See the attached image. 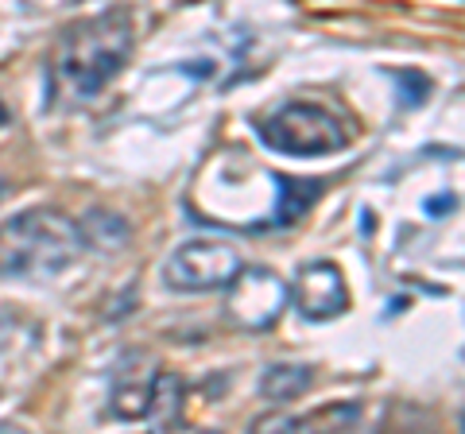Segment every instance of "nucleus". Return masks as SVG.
Returning a JSON list of instances; mask_svg holds the SVG:
<instances>
[{
    "label": "nucleus",
    "mask_w": 465,
    "mask_h": 434,
    "mask_svg": "<svg viewBox=\"0 0 465 434\" xmlns=\"http://www.w3.org/2000/svg\"><path fill=\"white\" fill-rule=\"evenodd\" d=\"M361 423V403H330V408H314L307 415L291 419H272L264 427H283V430H349Z\"/></svg>",
    "instance_id": "nucleus-9"
},
{
    "label": "nucleus",
    "mask_w": 465,
    "mask_h": 434,
    "mask_svg": "<svg viewBox=\"0 0 465 434\" xmlns=\"http://www.w3.org/2000/svg\"><path fill=\"white\" fill-rule=\"evenodd\" d=\"M454 206H458V198H454V194H439V198H430L423 210H427L430 217H446V213L454 210Z\"/></svg>",
    "instance_id": "nucleus-14"
},
{
    "label": "nucleus",
    "mask_w": 465,
    "mask_h": 434,
    "mask_svg": "<svg viewBox=\"0 0 465 434\" xmlns=\"http://www.w3.org/2000/svg\"><path fill=\"white\" fill-rule=\"evenodd\" d=\"M0 198H5V182H0Z\"/></svg>",
    "instance_id": "nucleus-17"
},
{
    "label": "nucleus",
    "mask_w": 465,
    "mask_h": 434,
    "mask_svg": "<svg viewBox=\"0 0 465 434\" xmlns=\"http://www.w3.org/2000/svg\"><path fill=\"white\" fill-rule=\"evenodd\" d=\"M8 124V109H5V101H0V128Z\"/></svg>",
    "instance_id": "nucleus-16"
},
{
    "label": "nucleus",
    "mask_w": 465,
    "mask_h": 434,
    "mask_svg": "<svg viewBox=\"0 0 465 434\" xmlns=\"http://www.w3.org/2000/svg\"><path fill=\"white\" fill-rule=\"evenodd\" d=\"M128 51H133L128 12H101V16H90L63 32L51 59V78L74 101H94L124 70Z\"/></svg>",
    "instance_id": "nucleus-1"
},
{
    "label": "nucleus",
    "mask_w": 465,
    "mask_h": 434,
    "mask_svg": "<svg viewBox=\"0 0 465 434\" xmlns=\"http://www.w3.org/2000/svg\"><path fill=\"white\" fill-rule=\"evenodd\" d=\"M179 411H183V380L174 372H155L143 423L155 427V430H167L171 423H179Z\"/></svg>",
    "instance_id": "nucleus-11"
},
{
    "label": "nucleus",
    "mask_w": 465,
    "mask_h": 434,
    "mask_svg": "<svg viewBox=\"0 0 465 434\" xmlns=\"http://www.w3.org/2000/svg\"><path fill=\"white\" fill-rule=\"evenodd\" d=\"M152 384H155V369L140 357H124L113 369V392H109V411L113 419L136 423L148 415V399H152Z\"/></svg>",
    "instance_id": "nucleus-7"
},
{
    "label": "nucleus",
    "mask_w": 465,
    "mask_h": 434,
    "mask_svg": "<svg viewBox=\"0 0 465 434\" xmlns=\"http://www.w3.org/2000/svg\"><path fill=\"white\" fill-rule=\"evenodd\" d=\"M78 229H82V241L97 244V249H121L128 241V225L116 213H105V210H94Z\"/></svg>",
    "instance_id": "nucleus-12"
},
{
    "label": "nucleus",
    "mask_w": 465,
    "mask_h": 434,
    "mask_svg": "<svg viewBox=\"0 0 465 434\" xmlns=\"http://www.w3.org/2000/svg\"><path fill=\"white\" fill-rule=\"evenodd\" d=\"M12 338H16V322H12L8 314H0V353L12 345Z\"/></svg>",
    "instance_id": "nucleus-15"
},
{
    "label": "nucleus",
    "mask_w": 465,
    "mask_h": 434,
    "mask_svg": "<svg viewBox=\"0 0 465 434\" xmlns=\"http://www.w3.org/2000/svg\"><path fill=\"white\" fill-rule=\"evenodd\" d=\"M275 191H280V198H275V217L272 225H295L302 213H307L318 198H322L326 182L322 179H287V175H275Z\"/></svg>",
    "instance_id": "nucleus-8"
},
{
    "label": "nucleus",
    "mask_w": 465,
    "mask_h": 434,
    "mask_svg": "<svg viewBox=\"0 0 465 434\" xmlns=\"http://www.w3.org/2000/svg\"><path fill=\"white\" fill-rule=\"evenodd\" d=\"M241 271V256L232 252V244L222 241H186L171 252L163 276L174 291L202 295V291H222L229 280Z\"/></svg>",
    "instance_id": "nucleus-4"
},
{
    "label": "nucleus",
    "mask_w": 465,
    "mask_h": 434,
    "mask_svg": "<svg viewBox=\"0 0 465 434\" xmlns=\"http://www.w3.org/2000/svg\"><path fill=\"white\" fill-rule=\"evenodd\" d=\"M287 295L295 299V311L307 318V322H330V318L345 314V307H349L341 271H338V264H326V260L302 264L295 283L287 287Z\"/></svg>",
    "instance_id": "nucleus-6"
},
{
    "label": "nucleus",
    "mask_w": 465,
    "mask_h": 434,
    "mask_svg": "<svg viewBox=\"0 0 465 434\" xmlns=\"http://www.w3.org/2000/svg\"><path fill=\"white\" fill-rule=\"evenodd\" d=\"M287 307V283L268 268H241L229 280V322L241 330H268Z\"/></svg>",
    "instance_id": "nucleus-5"
},
{
    "label": "nucleus",
    "mask_w": 465,
    "mask_h": 434,
    "mask_svg": "<svg viewBox=\"0 0 465 434\" xmlns=\"http://www.w3.org/2000/svg\"><path fill=\"white\" fill-rule=\"evenodd\" d=\"M82 229L58 210H24L0 225V280H51L82 252Z\"/></svg>",
    "instance_id": "nucleus-2"
},
{
    "label": "nucleus",
    "mask_w": 465,
    "mask_h": 434,
    "mask_svg": "<svg viewBox=\"0 0 465 434\" xmlns=\"http://www.w3.org/2000/svg\"><path fill=\"white\" fill-rule=\"evenodd\" d=\"M391 78L400 82V105L411 109V105H423L430 97V78L419 74V70H391Z\"/></svg>",
    "instance_id": "nucleus-13"
},
{
    "label": "nucleus",
    "mask_w": 465,
    "mask_h": 434,
    "mask_svg": "<svg viewBox=\"0 0 465 434\" xmlns=\"http://www.w3.org/2000/svg\"><path fill=\"white\" fill-rule=\"evenodd\" d=\"M314 384V372L307 365H268L260 376V396L272 403H291L299 396H307Z\"/></svg>",
    "instance_id": "nucleus-10"
},
{
    "label": "nucleus",
    "mask_w": 465,
    "mask_h": 434,
    "mask_svg": "<svg viewBox=\"0 0 465 434\" xmlns=\"http://www.w3.org/2000/svg\"><path fill=\"white\" fill-rule=\"evenodd\" d=\"M256 136L268 152L302 155V159L341 152L349 143V133L341 128V121L326 105H314V101H287V105L268 113L256 124Z\"/></svg>",
    "instance_id": "nucleus-3"
}]
</instances>
